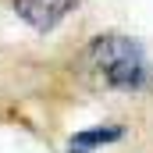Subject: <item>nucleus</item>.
I'll return each mask as SVG.
<instances>
[{"mask_svg": "<svg viewBox=\"0 0 153 153\" xmlns=\"http://www.w3.org/2000/svg\"><path fill=\"white\" fill-rule=\"evenodd\" d=\"M82 0H11L14 14L32 29V32H53Z\"/></svg>", "mask_w": 153, "mask_h": 153, "instance_id": "f03ea898", "label": "nucleus"}, {"mask_svg": "<svg viewBox=\"0 0 153 153\" xmlns=\"http://www.w3.org/2000/svg\"><path fill=\"white\" fill-rule=\"evenodd\" d=\"M125 139V128L114 121H103V125H93V128H82L68 139V153H96L103 146H114Z\"/></svg>", "mask_w": 153, "mask_h": 153, "instance_id": "7ed1b4c3", "label": "nucleus"}, {"mask_svg": "<svg viewBox=\"0 0 153 153\" xmlns=\"http://www.w3.org/2000/svg\"><path fill=\"white\" fill-rule=\"evenodd\" d=\"M82 61H85V71L93 75V82L103 85V89H114V93H143V89H150V78H153L150 53L132 36H121V32L96 36L85 46Z\"/></svg>", "mask_w": 153, "mask_h": 153, "instance_id": "f257e3e1", "label": "nucleus"}]
</instances>
